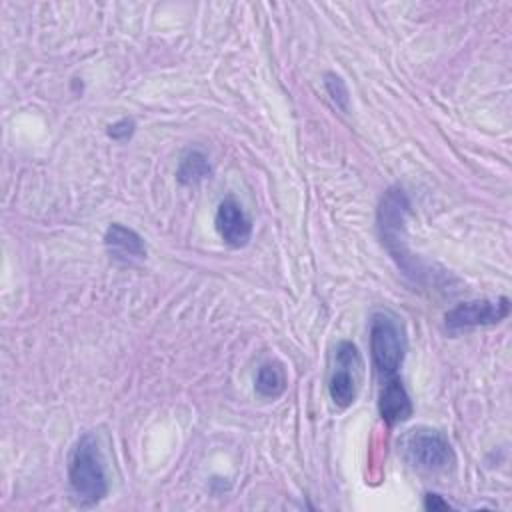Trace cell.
I'll return each instance as SVG.
<instances>
[{"instance_id":"cell-1","label":"cell","mask_w":512,"mask_h":512,"mask_svg":"<svg viewBox=\"0 0 512 512\" xmlns=\"http://www.w3.org/2000/svg\"><path fill=\"white\" fill-rule=\"evenodd\" d=\"M68 482L80 506H94L108 494L104 458L94 434H84L70 456Z\"/></svg>"},{"instance_id":"cell-2","label":"cell","mask_w":512,"mask_h":512,"mask_svg":"<svg viewBox=\"0 0 512 512\" xmlns=\"http://www.w3.org/2000/svg\"><path fill=\"white\" fill-rule=\"evenodd\" d=\"M370 354L378 376H396L406 354L402 322L392 312H376L370 320Z\"/></svg>"},{"instance_id":"cell-3","label":"cell","mask_w":512,"mask_h":512,"mask_svg":"<svg viewBox=\"0 0 512 512\" xmlns=\"http://www.w3.org/2000/svg\"><path fill=\"white\" fill-rule=\"evenodd\" d=\"M362 376L364 362L356 344L350 340L338 342L328 374V394L338 408H348L356 400L362 386Z\"/></svg>"},{"instance_id":"cell-4","label":"cell","mask_w":512,"mask_h":512,"mask_svg":"<svg viewBox=\"0 0 512 512\" xmlns=\"http://www.w3.org/2000/svg\"><path fill=\"white\" fill-rule=\"evenodd\" d=\"M406 458L420 470L444 472L454 464V450L446 434L438 430H412L404 442Z\"/></svg>"},{"instance_id":"cell-5","label":"cell","mask_w":512,"mask_h":512,"mask_svg":"<svg viewBox=\"0 0 512 512\" xmlns=\"http://www.w3.org/2000/svg\"><path fill=\"white\" fill-rule=\"evenodd\" d=\"M510 314V300L500 296L496 300H468L456 304L452 310L444 314L446 328L450 330H466L476 326H492L508 318Z\"/></svg>"},{"instance_id":"cell-6","label":"cell","mask_w":512,"mask_h":512,"mask_svg":"<svg viewBox=\"0 0 512 512\" xmlns=\"http://www.w3.org/2000/svg\"><path fill=\"white\" fill-rule=\"evenodd\" d=\"M214 224H216V232L220 234V238L232 248L246 246L252 236V220L248 218V214L244 212L240 202L234 200L232 196L224 198L218 204Z\"/></svg>"},{"instance_id":"cell-7","label":"cell","mask_w":512,"mask_h":512,"mask_svg":"<svg viewBox=\"0 0 512 512\" xmlns=\"http://www.w3.org/2000/svg\"><path fill=\"white\" fill-rule=\"evenodd\" d=\"M378 412L388 426L406 422L412 416L414 412L412 400L398 376H390L382 380L380 394H378Z\"/></svg>"},{"instance_id":"cell-8","label":"cell","mask_w":512,"mask_h":512,"mask_svg":"<svg viewBox=\"0 0 512 512\" xmlns=\"http://www.w3.org/2000/svg\"><path fill=\"white\" fill-rule=\"evenodd\" d=\"M104 242L110 248V252H114L118 258H132V256L142 258V256H146V248H144L142 238L134 230H130L122 224H110L108 230H106Z\"/></svg>"},{"instance_id":"cell-9","label":"cell","mask_w":512,"mask_h":512,"mask_svg":"<svg viewBox=\"0 0 512 512\" xmlns=\"http://www.w3.org/2000/svg\"><path fill=\"white\" fill-rule=\"evenodd\" d=\"M286 390V372L278 362H264L256 374V392L262 398H278Z\"/></svg>"},{"instance_id":"cell-10","label":"cell","mask_w":512,"mask_h":512,"mask_svg":"<svg viewBox=\"0 0 512 512\" xmlns=\"http://www.w3.org/2000/svg\"><path fill=\"white\" fill-rule=\"evenodd\" d=\"M176 176L182 184H198L200 180L210 176L208 158L198 150H190L188 154L182 156Z\"/></svg>"},{"instance_id":"cell-11","label":"cell","mask_w":512,"mask_h":512,"mask_svg":"<svg viewBox=\"0 0 512 512\" xmlns=\"http://www.w3.org/2000/svg\"><path fill=\"white\" fill-rule=\"evenodd\" d=\"M326 90H328V94L332 96V100H334L342 110L348 108V90H346V86H344V82H342L340 76H336V74H326Z\"/></svg>"},{"instance_id":"cell-12","label":"cell","mask_w":512,"mask_h":512,"mask_svg":"<svg viewBox=\"0 0 512 512\" xmlns=\"http://www.w3.org/2000/svg\"><path fill=\"white\" fill-rule=\"evenodd\" d=\"M132 132H134V122L128 120V118L118 120V122L108 126V136L114 138V140H126V138H130Z\"/></svg>"},{"instance_id":"cell-13","label":"cell","mask_w":512,"mask_h":512,"mask_svg":"<svg viewBox=\"0 0 512 512\" xmlns=\"http://www.w3.org/2000/svg\"><path fill=\"white\" fill-rule=\"evenodd\" d=\"M424 508L426 510H448L450 508V504L448 502H444L438 494H426V500H424Z\"/></svg>"}]
</instances>
